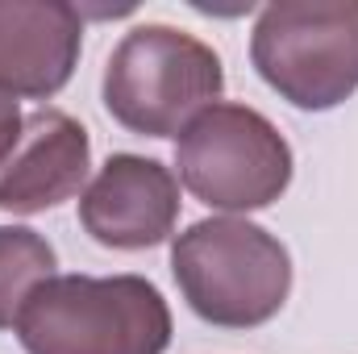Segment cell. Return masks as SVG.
I'll list each match as a JSON object with an SVG mask.
<instances>
[{
	"instance_id": "6da1fadb",
	"label": "cell",
	"mask_w": 358,
	"mask_h": 354,
	"mask_svg": "<svg viewBox=\"0 0 358 354\" xmlns=\"http://www.w3.org/2000/svg\"><path fill=\"white\" fill-rule=\"evenodd\" d=\"M13 334L25 354H167L171 309L142 275H55Z\"/></svg>"
},
{
	"instance_id": "30bf717a",
	"label": "cell",
	"mask_w": 358,
	"mask_h": 354,
	"mask_svg": "<svg viewBox=\"0 0 358 354\" xmlns=\"http://www.w3.org/2000/svg\"><path fill=\"white\" fill-rule=\"evenodd\" d=\"M21 125H25V113H21V104L13 100V96H4L0 92V163L8 159V150L17 146V138H21Z\"/></svg>"
},
{
	"instance_id": "52a82bcc",
	"label": "cell",
	"mask_w": 358,
	"mask_h": 354,
	"mask_svg": "<svg viewBox=\"0 0 358 354\" xmlns=\"http://www.w3.org/2000/svg\"><path fill=\"white\" fill-rule=\"evenodd\" d=\"M84 50V13L67 0H0V92L50 100L71 84Z\"/></svg>"
},
{
	"instance_id": "9c48e42d",
	"label": "cell",
	"mask_w": 358,
	"mask_h": 354,
	"mask_svg": "<svg viewBox=\"0 0 358 354\" xmlns=\"http://www.w3.org/2000/svg\"><path fill=\"white\" fill-rule=\"evenodd\" d=\"M59 255L29 225H0V330H13L25 300L55 279Z\"/></svg>"
},
{
	"instance_id": "8992f818",
	"label": "cell",
	"mask_w": 358,
	"mask_h": 354,
	"mask_svg": "<svg viewBox=\"0 0 358 354\" xmlns=\"http://www.w3.org/2000/svg\"><path fill=\"white\" fill-rule=\"evenodd\" d=\"M179 179L146 155H113L80 192V225L104 250H150L176 234Z\"/></svg>"
},
{
	"instance_id": "277c9868",
	"label": "cell",
	"mask_w": 358,
	"mask_h": 354,
	"mask_svg": "<svg viewBox=\"0 0 358 354\" xmlns=\"http://www.w3.org/2000/svg\"><path fill=\"white\" fill-rule=\"evenodd\" d=\"M250 63L279 100L329 113L358 92V0H279L250 34Z\"/></svg>"
},
{
	"instance_id": "5b68a950",
	"label": "cell",
	"mask_w": 358,
	"mask_h": 354,
	"mask_svg": "<svg viewBox=\"0 0 358 354\" xmlns=\"http://www.w3.org/2000/svg\"><path fill=\"white\" fill-rule=\"evenodd\" d=\"M292 146L275 121L250 104L221 100L176 142V179L221 217L275 204L292 183Z\"/></svg>"
},
{
	"instance_id": "ba28073f",
	"label": "cell",
	"mask_w": 358,
	"mask_h": 354,
	"mask_svg": "<svg viewBox=\"0 0 358 354\" xmlns=\"http://www.w3.org/2000/svg\"><path fill=\"white\" fill-rule=\"evenodd\" d=\"M92 138L63 108H38L25 117L17 146L0 163V213L34 217L59 208L88 187Z\"/></svg>"
},
{
	"instance_id": "3957f363",
	"label": "cell",
	"mask_w": 358,
	"mask_h": 354,
	"mask_svg": "<svg viewBox=\"0 0 358 354\" xmlns=\"http://www.w3.org/2000/svg\"><path fill=\"white\" fill-rule=\"evenodd\" d=\"M221 55L196 34L146 21L134 25L108 55L100 96L108 117L142 138H176L213 104H221Z\"/></svg>"
},
{
	"instance_id": "7a4b0ae2",
	"label": "cell",
	"mask_w": 358,
	"mask_h": 354,
	"mask_svg": "<svg viewBox=\"0 0 358 354\" xmlns=\"http://www.w3.org/2000/svg\"><path fill=\"white\" fill-rule=\"evenodd\" d=\"M187 309L217 330H259L292 296L287 246L246 217H204L171 242Z\"/></svg>"
}]
</instances>
